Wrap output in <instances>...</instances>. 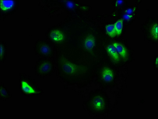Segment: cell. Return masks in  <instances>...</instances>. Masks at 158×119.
I'll return each instance as SVG.
<instances>
[{
    "mask_svg": "<svg viewBox=\"0 0 158 119\" xmlns=\"http://www.w3.org/2000/svg\"><path fill=\"white\" fill-rule=\"evenodd\" d=\"M20 91L23 95L33 97L42 95L44 92L32 77L25 74H20Z\"/></svg>",
    "mask_w": 158,
    "mask_h": 119,
    "instance_id": "1",
    "label": "cell"
},
{
    "mask_svg": "<svg viewBox=\"0 0 158 119\" xmlns=\"http://www.w3.org/2000/svg\"><path fill=\"white\" fill-rule=\"evenodd\" d=\"M55 68V63L52 60L41 58L35 65V73L40 78H46L53 74Z\"/></svg>",
    "mask_w": 158,
    "mask_h": 119,
    "instance_id": "2",
    "label": "cell"
},
{
    "mask_svg": "<svg viewBox=\"0 0 158 119\" xmlns=\"http://www.w3.org/2000/svg\"><path fill=\"white\" fill-rule=\"evenodd\" d=\"M34 50L36 54L43 58L52 59L56 56L53 46L47 40H37L35 44Z\"/></svg>",
    "mask_w": 158,
    "mask_h": 119,
    "instance_id": "3",
    "label": "cell"
},
{
    "mask_svg": "<svg viewBox=\"0 0 158 119\" xmlns=\"http://www.w3.org/2000/svg\"><path fill=\"white\" fill-rule=\"evenodd\" d=\"M46 38L54 47L59 48L66 39L64 31L60 27H54L49 29L45 34Z\"/></svg>",
    "mask_w": 158,
    "mask_h": 119,
    "instance_id": "4",
    "label": "cell"
},
{
    "mask_svg": "<svg viewBox=\"0 0 158 119\" xmlns=\"http://www.w3.org/2000/svg\"><path fill=\"white\" fill-rule=\"evenodd\" d=\"M19 2L16 1H1V14L2 16H8L17 9Z\"/></svg>",
    "mask_w": 158,
    "mask_h": 119,
    "instance_id": "5",
    "label": "cell"
},
{
    "mask_svg": "<svg viewBox=\"0 0 158 119\" xmlns=\"http://www.w3.org/2000/svg\"><path fill=\"white\" fill-rule=\"evenodd\" d=\"M87 104L88 108L92 110L98 112L103 110L105 107V102L102 97L96 96L91 98Z\"/></svg>",
    "mask_w": 158,
    "mask_h": 119,
    "instance_id": "6",
    "label": "cell"
},
{
    "mask_svg": "<svg viewBox=\"0 0 158 119\" xmlns=\"http://www.w3.org/2000/svg\"><path fill=\"white\" fill-rule=\"evenodd\" d=\"M95 39L91 34L88 35L82 41L83 48L85 51H91L95 46Z\"/></svg>",
    "mask_w": 158,
    "mask_h": 119,
    "instance_id": "7",
    "label": "cell"
},
{
    "mask_svg": "<svg viewBox=\"0 0 158 119\" xmlns=\"http://www.w3.org/2000/svg\"><path fill=\"white\" fill-rule=\"evenodd\" d=\"M1 100L6 101L11 99L12 96L10 92L3 84H1Z\"/></svg>",
    "mask_w": 158,
    "mask_h": 119,
    "instance_id": "8",
    "label": "cell"
},
{
    "mask_svg": "<svg viewBox=\"0 0 158 119\" xmlns=\"http://www.w3.org/2000/svg\"><path fill=\"white\" fill-rule=\"evenodd\" d=\"M102 79L106 82H110L113 80L114 74L110 69L105 68L102 70Z\"/></svg>",
    "mask_w": 158,
    "mask_h": 119,
    "instance_id": "9",
    "label": "cell"
},
{
    "mask_svg": "<svg viewBox=\"0 0 158 119\" xmlns=\"http://www.w3.org/2000/svg\"><path fill=\"white\" fill-rule=\"evenodd\" d=\"M106 51L109 55L116 61H118L120 60V56L115 48L113 45H109L106 48Z\"/></svg>",
    "mask_w": 158,
    "mask_h": 119,
    "instance_id": "10",
    "label": "cell"
},
{
    "mask_svg": "<svg viewBox=\"0 0 158 119\" xmlns=\"http://www.w3.org/2000/svg\"><path fill=\"white\" fill-rule=\"evenodd\" d=\"M118 53L123 58H126L127 56V51L125 48L121 44L117 43H114L113 44Z\"/></svg>",
    "mask_w": 158,
    "mask_h": 119,
    "instance_id": "11",
    "label": "cell"
},
{
    "mask_svg": "<svg viewBox=\"0 0 158 119\" xmlns=\"http://www.w3.org/2000/svg\"><path fill=\"white\" fill-rule=\"evenodd\" d=\"M7 46L6 43L1 41V63H3L6 58Z\"/></svg>",
    "mask_w": 158,
    "mask_h": 119,
    "instance_id": "12",
    "label": "cell"
},
{
    "mask_svg": "<svg viewBox=\"0 0 158 119\" xmlns=\"http://www.w3.org/2000/svg\"><path fill=\"white\" fill-rule=\"evenodd\" d=\"M106 32L110 37H114L116 35V32L115 30L114 24H109L106 27Z\"/></svg>",
    "mask_w": 158,
    "mask_h": 119,
    "instance_id": "13",
    "label": "cell"
},
{
    "mask_svg": "<svg viewBox=\"0 0 158 119\" xmlns=\"http://www.w3.org/2000/svg\"><path fill=\"white\" fill-rule=\"evenodd\" d=\"M123 21L122 19L118 21L114 24L115 30L116 35H119L121 34L123 28Z\"/></svg>",
    "mask_w": 158,
    "mask_h": 119,
    "instance_id": "14",
    "label": "cell"
},
{
    "mask_svg": "<svg viewBox=\"0 0 158 119\" xmlns=\"http://www.w3.org/2000/svg\"><path fill=\"white\" fill-rule=\"evenodd\" d=\"M151 33L153 38L155 39H158V25L157 24H155L152 26V30H151Z\"/></svg>",
    "mask_w": 158,
    "mask_h": 119,
    "instance_id": "15",
    "label": "cell"
},
{
    "mask_svg": "<svg viewBox=\"0 0 158 119\" xmlns=\"http://www.w3.org/2000/svg\"><path fill=\"white\" fill-rule=\"evenodd\" d=\"M133 17V16L131 15H128L127 14H125L123 16V18L125 20H129L131 19Z\"/></svg>",
    "mask_w": 158,
    "mask_h": 119,
    "instance_id": "16",
    "label": "cell"
},
{
    "mask_svg": "<svg viewBox=\"0 0 158 119\" xmlns=\"http://www.w3.org/2000/svg\"><path fill=\"white\" fill-rule=\"evenodd\" d=\"M133 12V9H128L126 11V14L128 15H131Z\"/></svg>",
    "mask_w": 158,
    "mask_h": 119,
    "instance_id": "17",
    "label": "cell"
},
{
    "mask_svg": "<svg viewBox=\"0 0 158 119\" xmlns=\"http://www.w3.org/2000/svg\"><path fill=\"white\" fill-rule=\"evenodd\" d=\"M123 1H116V3L118 5H120L123 3Z\"/></svg>",
    "mask_w": 158,
    "mask_h": 119,
    "instance_id": "18",
    "label": "cell"
}]
</instances>
